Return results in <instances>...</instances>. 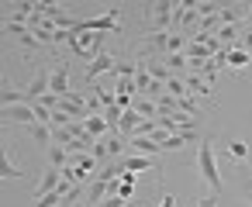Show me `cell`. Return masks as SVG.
Listing matches in <instances>:
<instances>
[{
	"label": "cell",
	"mask_w": 252,
	"mask_h": 207,
	"mask_svg": "<svg viewBox=\"0 0 252 207\" xmlns=\"http://www.w3.org/2000/svg\"><path fill=\"white\" fill-rule=\"evenodd\" d=\"M114 62H118V59H114L111 52L97 56L94 62H87V66H83V83H97L104 73H114Z\"/></svg>",
	"instance_id": "obj_4"
},
{
	"label": "cell",
	"mask_w": 252,
	"mask_h": 207,
	"mask_svg": "<svg viewBox=\"0 0 252 207\" xmlns=\"http://www.w3.org/2000/svg\"><path fill=\"white\" fill-rule=\"evenodd\" d=\"M0 121L4 124H35V114H32V107L28 104H14V107H0Z\"/></svg>",
	"instance_id": "obj_5"
},
{
	"label": "cell",
	"mask_w": 252,
	"mask_h": 207,
	"mask_svg": "<svg viewBox=\"0 0 252 207\" xmlns=\"http://www.w3.org/2000/svg\"><path fill=\"white\" fill-rule=\"evenodd\" d=\"M145 69H149V76L156 80V83H166L173 73H169V66L162 62V59H145Z\"/></svg>",
	"instance_id": "obj_18"
},
{
	"label": "cell",
	"mask_w": 252,
	"mask_h": 207,
	"mask_svg": "<svg viewBox=\"0 0 252 207\" xmlns=\"http://www.w3.org/2000/svg\"><path fill=\"white\" fill-rule=\"evenodd\" d=\"M183 80H187V93H190V97H211V93H214V83H207V80L197 76V73H187Z\"/></svg>",
	"instance_id": "obj_11"
},
{
	"label": "cell",
	"mask_w": 252,
	"mask_h": 207,
	"mask_svg": "<svg viewBox=\"0 0 252 207\" xmlns=\"http://www.w3.org/2000/svg\"><path fill=\"white\" fill-rule=\"evenodd\" d=\"M38 104L49 107V111H56V107H59V97H56V93H45V97H38Z\"/></svg>",
	"instance_id": "obj_27"
},
{
	"label": "cell",
	"mask_w": 252,
	"mask_h": 207,
	"mask_svg": "<svg viewBox=\"0 0 252 207\" xmlns=\"http://www.w3.org/2000/svg\"><path fill=\"white\" fill-rule=\"evenodd\" d=\"M73 87H69V66L66 62H59L56 69H52V80H49V93H56V97H66Z\"/></svg>",
	"instance_id": "obj_6"
},
{
	"label": "cell",
	"mask_w": 252,
	"mask_h": 207,
	"mask_svg": "<svg viewBox=\"0 0 252 207\" xmlns=\"http://www.w3.org/2000/svg\"><path fill=\"white\" fill-rule=\"evenodd\" d=\"M94 90H97L94 97H97V100H100L104 107H114V93H111V90H100V87H94Z\"/></svg>",
	"instance_id": "obj_26"
},
{
	"label": "cell",
	"mask_w": 252,
	"mask_h": 207,
	"mask_svg": "<svg viewBox=\"0 0 252 207\" xmlns=\"http://www.w3.org/2000/svg\"><path fill=\"white\" fill-rule=\"evenodd\" d=\"M45 155H49V166H52V169H59V173L69 166V152H66L63 145H49V148H45Z\"/></svg>",
	"instance_id": "obj_15"
},
{
	"label": "cell",
	"mask_w": 252,
	"mask_h": 207,
	"mask_svg": "<svg viewBox=\"0 0 252 207\" xmlns=\"http://www.w3.org/2000/svg\"><path fill=\"white\" fill-rule=\"evenodd\" d=\"M138 124H142V114H138V111L131 107V111H125V114H121V124H118V135H121V138L128 142V138H131V135L138 131Z\"/></svg>",
	"instance_id": "obj_12"
},
{
	"label": "cell",
	"mask_w": 252,
	"mask_h": 207,
	"mask_svg": "<svg viewBox=\"0 0 252 207\" xmlns=\"http://www.w3.org/2000/svg\"><path fill=\"white\" fill-rule=\"evenodd\" d=\"M83 124H87V135H94V138H104V135L111 131V128L104 124V118H87Z\"/></svg>",
	"instance_id": "obj_24"
},
{
	"label": "cell",
	"mask_w": 252,
	"mask_h": 207,
	"mask_svg": "<svg viewBox=\"0 0 252 207\" xmlns=\"http://www.w3.org/2000/svg\"><path fill=\"white\" fill-rule=\"evenodd\" d=\"M228 69H252V52L231 49V52H228Z\"/></svg>",
	"instance_id": "obj_17"
},
{
	"label": "cell",
	"mask_w": 252,
	"mask_h": 207,
	"mask_svg": "<svg viewBox=\"0 0 252 207\" xmlns=\"http://www.w3.org/2000/svg\"><path fill=\"white\" fill-rule=\"evenodd\" d=\"M166 93L176 97V100L190 97V93H187V80H183V76H169V80H166Z\"/></svg>",
	"instance_id": "obj_21"
},
{
	"label": "cell",
	"mask_w": 252,
	"mask_h": 207,
	"mask_svg": "<svg viewBox=\"0 0 252 207\" xmlns=\"http://www.w3.org/2000/svg\"><path fill=\"white\" fill-rule=\"evenodd\" d=\"M197 207H218V197L207 193V197H197Z\"/></svg>",
	"instance_id": "obj_29"
},
{
	"label": "cell",
	"mask_w": 252,
	"mask_h": 207,
	"mask_svg": "<svg viewBox=\"0 0 252 207\" xmlns=\"http://www.w3.org/2000/svg\"><path fill=\"white\" fill-rule=\"evenodd\" d=\"M121 162H125V169H128V173H135V176H138V173H162V169H159V162H156V159H149V155H125Z\"/></svg>",
	"instance_id": "obj_8"
},
{
	"label": "cell",
	"mask_w": 252,
	"mask_h": 207,
	"mask_svg": "<svg viewBox=\"0 0 252 207\" xmlns=\"http://www.w3.org/2000/svg\"><path fill=\"white\" fill-rule=\"evenodd\" d=\"M197 173H200V179L211 186L214 197L224 193V179H221V173H218V155H214V138H211V135L200 138V148H197Z\"/></svg>",
	"instance_id": "obj_1"
},
{
	"label": "cell",
	"mask_w": 252,
	"mask_h": 207,
	"mask_svg": "<svg viewBox=\"0 0 252 207\" xmlns=\"http://www.w3.org/2000/svg\"><path fill=\"white\" fill-rule=\"evenodd\" d=\"M159 207H176V197H173V193H162V200H159Z\"/></svg>",
	"instance_id": "obj_30"
},
{
	"label": "cell",
	"mask_w": 252,
	"mask_h": 207,
	"mask_svg": "<svg viewBox=\"0 0 252 207\" xmlns=\"http://www.w3.org/2000/svg\"><path fill=\"white\" fill-rule=\"evenodd\" d=\"M121 14H125V7H107L100 18H80V25H76V35L80 31H97V35H121L125 28H121Z\"/></svg>",
	"instance_id": "obj_2"
},
{
	"label": "cell",
	"mask_w": 252,
	"mask_h": 207,
	"mask_svg": "<svg viewBox=\"0 0 252 207\" xmlns=\"http://www.w3.org/2000/svg\"><path fill=\"white\" fill-rule=\"evenodd\" d=\"M25 131H28L32 145H42V148H49V145H52V128H49V124H38V121H35V124H28Z\"/></svg>",
	"instance_id": "obj_13"
},
{
	"label": "cell",
	"mask_w": 252,
	"mask_h": 207,
	"mask_svg": "<svg viewBox=\"0 0 252 207\" xmlns=\"http://www.w3.org/2000/svg\"><path fill=\"white\" fill-rule=\"evenodd\" d=\"M249 173H252V166H249Z\"/></svg>",
	"instance_id": "obj_35"
},
{
	"label": "cell",
	"mask_w": 252,
	"mask_h": 207,
	"mask_svg": "<svg viewBox=\"0 0 252 207\" xmlns=\"http://www.w3.org/2000/svg\"><path fill=\"white\" fill-rule=\"evenodd\" d=\"M125 204H128V200H121V197H104L97 207H125Z\"/></svg>",
	"instance_id": "obj_28"
},
{
	"label": "cell",
	"mask_w": 252,
	"mask_h": 207,
	"mask_svg": "<svg viewBox=\"0 0 252 207\" xmlns=\"http://www.w3.org/2000/svg\"><path fill=\"white\" fill-rule=\"evenodd\" d=\"M121 114H125V111L114 104V107H104V114H100V118H104V124H107L111 131H118V124H121Z\"/></svg>",
	"instance_id": "obj_23"
},
{
	"label": "cell",
	"mask_w": 252,
	"mask_h": 207,
	"mask_svg": "<svg viewBox=\"0 0 252 207\" xmlns=\"http://www.w3.org/2000/svg\"><path fill=\"white\" fill-rule=\"evenodd\" d=\"M4 128H7V124H4V121H0V131H4Z\"/></svg>",
	"instance_id": "obj_33"
},
{
	"label": "cell",
	"mask_w": 252,
	"mask_h": 207,
	"mask_svg": "<svg viewBox=\"0 0 252 207\" xmlns=\"http://www.w3.org/2000/svg\"><path fill=\"white\" fill-rule=\"evenodd\" d=\"M28 173H21L14 162H11V152H7V145L0 142V179H25Z\"/></svg>",
	"instance_id": "obj_10"
},
{
	"label": "cell",
	"mask_w": 252,
	"mask_h": 207,
	"mask_svg": "<svg viewBox=\"0 0 252 207\" xmlns=\"http://www.w3.org/2000/svg\"><path fill=\"white\" fill-rule=\"evenodd\" d=\"M125 207H142V193H135V197H131V200H128Z\"/></svg>",
	"instance_id": "obj_32"
},
{
	"label": "cell",
	"mask_w": 252,
	"mask_h": 207,
	"mask_svg": "<svg viewBox=\"0 0 252 207\" xmlns=\"http://www.w3.org/2000/svg\"><path fill=\"white\" fill-rule=\"evenodd\" d=\"M193 138H187V135H169L166 142H162V152H180L183 145H190Z\"/></svg>",
	"instance_id": "obj_25"
},
{
	"label": "cell",
	"mask_w": 252,
	"mask_h": 207,
	"mask_svg": "<svg viewBox=\"0 0 252 207\" xmlns=\"http://www.w3.org/2000/svg\"><path fill=\"white\" fill-rule=\"evenodd\" d=\"M135 73H138V59H118L114 62V76L118 80H135Z\"/></svg>",
	"instance_id": "obj_19"
},
{
	"label": "cell",
	"mask_w": 252,
	"mask_h": 207,
	"mask_svg": "<svg viewBox=\"0 0 252 207\" xmlns=\"http://www.w3.org/2000/svg\"><path fill=\"white\" fill-rule=\"evenodd\" d=\"M145 121H156L159 118V107H156V100H149V97H135V104H131Z\"/></svg>",
	"instance_id": "obj_20"
},
{
	"label": "cell",
	"mask_w": 252,
	"mask_h": 207,
	"mask_svg": "<svg viewBox=\"0 0 252 207\" xmlns=\"http://www.w3.org/2000/svg\"><path fill=\"white\" fill-rule=\"evenodd\" d=\"M104 197H107V183H104V179H90V183H87V200H83V204L97 207Z\"/></svg>",
	"instance_id": "obj_16"
},
{
	"label": "cell",
	"mask_w": 252,
	"mask_h": 207,
	"mask_svg": "<svg viewBox=\"0 0 252 207\" xmlns=\"http://www.w3.org/2000/svg\"><path fill=\"white\" fill-rule=\"evenodd\" d=\"M173 7L176 0H152L145 4V18H149V31H173Z\"/></svg>",
	"instance_id": "obj_3"
},
{
	"label": "cell",
	"mask_w": 252,
	"mask_h": 207,
	"mask_svg": "<svg viewBox=\"0 0 252 207\" xmlns=\"http://www.w3.org/2000/svg\"><path fill=\"white\" fill-rule=\"evenodd\" d=\"M76 207H90V204H76Z\"/></svg>",
	"instance_id": "obj_34"
},
{
	"label": "cell",
	"mask_w": 252,
	"mask_h": 207,
	"mask_svg": "<svg viewBox=\"0 0 252 207\" xmlns=\"http://www.w3.org/2000/svg\"><path fill=\"white\" fill-rule=\"evenodd\" d=\"M49 80H52V69H45V66H42V69L35 73V80H32V83L25 87V93H28V104L49 93Z\"/></svg>",
	"instance_id": "obj_7"
},
{
	"label": "cell",
	"mask_w": 252,
	"mask_h": 207,
	"mask_svg": "<svg viewBox=\"0 0 252 207\" xmlns=\"http://www.w3.org/2000/svg\"><path fill=\"white\" fill-rule=\"evenodd\" d=\"M162 62L169 66V73H173V76H176L180 69H187V66H190V62H187V52H173V56H166Z\"/></svg>",
	"instance_id": "obj_22"
},
{
	"label": "cell",
	"mask_w": 252,
	"mask_h": 207,
	"mask_svg": "<svg viewBox=\"0 0 252 207\" xmlns=\"http://www.w3.org/2000/svg\"><path fill=\"white\" fill-rule=\"evenodd\" d=\"M245 31H252V4H249V11H245Z\"/></svg>",
	"instance_id": "obj_31"
},
{
	"label": "cell",
	"mask_w": 252,
	"mask_h": 207,
	"mask_svg": "<svg viewBox=\"0 0 252 207\" xmlns=\"http://www.w3.org/2000/svg\"><path fill=\"white\" fill-rule=\"evenodd\" d=\"M224 152H228L235 162H249V159H252V148H249V142H242V138L224 142Z\"/></svg>",
	"instance_id": "obj_14"
},
{
	"label": "cell",
	"mask_w": 252,
	"mask_h": 207,
	"mask_svg": "<svg viewBox=\"0 0 252 207\" xmlns=\"http://www.w3.org/2000/svg\"><path fill=\"white\" fill-rule=\"evenodd\" d=\"M59 179H63V176H59V169H52V166H49V169H45V173L38 176V183H35V193H32V200H38V197L52 193V190L59 186Z\"/></svg>",
	"instance_id": "obj_9"
}]
</instances>
